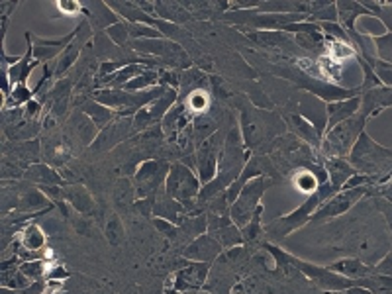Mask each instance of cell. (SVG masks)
I'll return each mask as SVG.
<instances>
[{
	"instance_id": "5bb4252c",
	"label": "cell",
	"mask_w": 392,
	"mask_h": 294,
	"mask_svg": "<svg viewBox=\"0 0 392 294\" xmlns=\"http://www.w3.org/2000/svg\"><path fill=\"white\" fill-rule=\"evenodd\" d=\"M179 98V90L177 88H169L167 93L163 97H159L157 100H154L149 106H145L141 112L136 114L134 118V127L136 132H145L147 127H151L157 122H163V118L171 112V108L175 106Z\"/></svg>"
},
{
	"instance_id": "c3c4849f",
	"label": "cell",
	"mask_w": 392,
	"mask_h": 294,
	"mask_svg": "<svg viewBox=\"0 0 392 294\" xmlns=\"http://www.w3.org/2000/svg\"><path fill=\"white\" fill-rule=\"evenodd\" d=\"M167 294H171V293H167ZM173 294H179V293H175V291H173Z\"/></svg>"
},
{
	"instance_id": "30bf717a",
	"label": "cell",
	"mask_w": 392,
	"mask_h": 294,
	"mask_svg": "<svg viewBox=\"0 0 392 294\" xmlns=\"http://www.w3.org/2000/svg\"><path fill=\"white\" fill-rule=\"evenodd\" d=\"M171 171V165L163 159H147L143 161L134 177V186L138 200L143 198H155L161 186H165L167 175Z\"/></svg>"
},
{
	"instance_id": "7dc6e473",
	"label": "cell",
	"mask_w": 392,
	"mask_h": 294,
	"mask_svg": "<svg viewBox=\"0 0 392 294\" xmlns=\"http://www.w3.org/2000/svg\"><path fill=\"white\" fill-rule=\"evenodd\" d=\"M380 195L384 196V198H387V200L392 204V182L391 184H387L384 188H380Z\"/></svg>"
},
{
	"instance_id": "7402d4cb",
	"label": "cell",
	"mask_w": 392,
	"mask_h": 294,
	"mask_svg": "<svg viewBox=\"0 0 392 294\" xmlns=\"http://www.w3.org/2000/svg\"><path fill=\"white\" fill-rule=\"evenodd\" d=\"M16 212L20 214H40V212L53 210V202L43 195L40 188H29L26 193L18 196V202L14 206Z\"/></svg>"
},
{
	"instance_id": "44dd1931",
	"label": "cell",
	"mask_w": 392,
	"mask_h": 294,
	"mask_svg": "<svg viewBox=\"0 0 392 294\" xmlns=\"http://www.w3.org/2000/svg\"><path fill=\"white\" fill-rule=\"evenodd\" d=\"M361 108V97L347 98V100H337V102H330L326 106V112H328V126L326 132L334 130L337 124L345 122L347 118L355 116Z\"/></svg>"
},
{
	"instance_id": "ba28073f",
	"label": "cell",
	"mask_w": 392,
	"mask_h": 294,
	"mask_svg": "<svg viewBox=\"0 0 392 294\" xmlns=\"http://www.w3.org/2000/svg\"><path fill=\"white\" fill-rule=\"evenodd\" d=\"M127 47L136 53H141V56H151L159 57L165 67H175V69H191V57L188 53L182 49V45L175 40H169V38H163V40H130Z\"/></svg>"
},
{
	"instance_id": "6da1fadb",
	"label": "cell",
	"mask_w": 392,
	"mask_h": 294,
	"mask_svg": "<svg viewBox=\"0 0 392 294\" xmlns=\"http://www.w3.org/2000/svg\"><path fill=\"white\" fill-rule=\"evenodd\" d=\"M247 161H249V154H247V147H245L243 138H241V130L238 126L232 127L224 141V147H222V157L218 163V175L208 184L202 186V191L198 195V204L210 202L214 196L225 193L230 188V184L238 181V177L245 169Z\"/></svg>"
},
{
	"instance_id": "7c38bea8",
	"label": "cell",
	"mask_w": 392,
	"mask_h": 294,
	"mask_svg": "<svg viewBox=\"0 0 392 294\" xmlns=\"http://www.w3.org/2000/svg\"><path fill=\"white\" fill-rule=\"evenodd\" d=\"M367 195V186H357V188H343L341 193H337L334 198H330L328 202H323L318 210L314 212V216L310 218V224H320L326 220H332L336 216H341L343 212H347L361 198Z\"/></svg>"
},
{
	"instance_id": "cb8c5ba5",
	"label": "cell",
	"mask_w": 392,
	"mask_h": 294,
	"mask_svg": "<svg viewBox=\"0 0 392 294\" xmlns=\"http://www.w3.org/2000/svg\"><path fill=\"white\" fill-rule=\"evenodd\" d=\"M63 195H65V202H69L81 216H90L97 208L95 198L90 196V193L84 188L83 184H65Z\"/></svg>"
},
{
	"instance_id": "d6a6232c",
	"label": "cell",
	"mask_w": 392,
	"mask_h": 294,
	"mask_svg": "<svg viewBox=\"0 0 392 294\" xmlns=\"http://www.w3.org/2000/svg\"><path fill=\"white\" fill-rule=\"evenodd\" d=\"M182 104L186 106L188 114H193L195 118L202 116V114L208 112V106H210V95L206 88H198L195 93L182 97Z\"/></svg>"
},
{
	"instance_id": "7bdbcfd3",
	"label": "cell",
	"mask_w": 392,
	"mask_h": 294,
	"mask_svg": "<svg viewBox=\"0 0 392 294\" xmlns=\"http://www.w3.org/2000/svg\"><path fill=\"white\" fill-rule=\"evenodd\" d=\"M106 34H108V38H110L118 47L126 49L127 43H130V24H127V22L122 20V22L114 24V26L106 29Z\"/></svg>"
},
{
	"instance_id": "bcb514c9",
	"label": "cell",
	"mask_w": 392,
	"mask_h": 294,
	"mask_svg": "<svg viewBox=\"0 0 392 294\" xmlns=\"http://www.w3.org/2000/svg\"><path fill=\"white\" fill-rule=\"evenodd\" d=\"M375 73H377V79L380 83H384L389 88H392V65H384V63H373Z\"/></svg>"
},
{
	"instance_id": "4dcf8cb0",
	"label": "cell",
	"mask_w": 392,
	"mask_h": 294,
	"mask_svg": "<svg viewBox=\"0 0 392 294\" xmlns=\"http://www.w3.org/2000/svg\"><path fill=\"white\" fill-rule=\"evenodd\" d=\"M337 16H339V22L341 26L350 29V34L355 32V20L361 18L365 14H371L369 10H365L361 4H355V2H337Z\"/></svg>"
},
{
	"instance_id": "e0dca14e",
	"label": "cell",
	"mask_w": 392,
	"mask_h": 294,
	"mask_svg": "<svg viewBox=\"0 0 392 294\" xmlns=\"http://www.w3.org/2000/svg\"><path fill=\"white\" fill-rule=\"evenodd\" d=\"M284 122H286V127L291 130L294 138H298L300 141L308 143L312 149H316L320 154L322 149V140L323 136L316 130V126L308 122L302 114L298 112H286L284 114Z\"/></svg>"
},
{
	"instance_id": "74e56055",
	"label": "cell",
	"mask_w": 392,
	"mask_h": 294,
	"mask_svg": "<svg viewBox=\"0 0 392 294\" xmlns=\"http://www.w3.org/2000/svg\"><path fill=\"white\" fill-rule=\"evenodd\" d=\"M114 198L120 206H132L136 200H138V195H136V186L130 182V179H120L118 184H116V193H114Z\"/></svg>"
},
{
	"instance_id": "5b68a950",
	"label": "cell",
	"mask_w": 392,
	"mask_h": 294,
	"mask_svg": "<svg viewBox=\"0 0 392 294\" xmlns=\"http://www.w3.org/2000/svg\"><path fill=\"white\" fill-rule=\"evenodd\" d=\"M367 118L369 116L365 112H357L355 116L347 118L345 122L337 124L334 130L326 132L320 154H323L326 159H330V157H343L345 154H351L353 145L357 143L359 136L363 134Z\"/></svg>"
},
{
	"instance_id": "52a82bcc",
	"label": "cell",
	"mask_w": 392,
	"mask_h": 294,
	"mask_svg": "<svg viewBox=\"0 0 392 294\" xmlns=\"http://www.w3.org/2000/svg\"><path fill=\"white\" fill-rule=\"evenodd\" d=\"M273 182H275L273 177L263 175V177L252 179L241 188L236 202L230 206V218H232V222L238 225L239 230L252 222L253 214L261 206V196L265 195L267 191L273 186Z\"/></svg>"
},
{
	"instance_id": "ee69618b",
	"label": "cell",
	"mask_w": 392,
	"mask_h": 294,
	"mask_svg": "<svg viewBox=\"0 0 392 294\" xmlns=\"http://www.w3.org/2000/svg\"><path fill=\"white\" fill-rule=\"evenodd\" d=\"M47 154H49L47 155L49 163H53V165H65V163L69 161L71 149L69 145H67V141H57V143H51V145H49Z\"/></svg>"
},
{
	"instance_id": "9a60e30c",
	"label": "cell",
	"mask_w": 392,
	"mask_h": 294,
	"mask_svg": "<svg viewBox=\"0 0 392 294\" xmlns=\"http://www.w3.org/2000/svg\"><path fill=\"white\" fill-rule=\"evenodd\" d=\"M132 134H136L134 118H116L110 126H106L100 134H98V138L93 141L90 149L100 151V154L110 151V149H114L116 145L124 143Z\"/></svg>"
},
{
	"instance_id": "e575fe53",
	"label": "cell",
	"mask_w": 392,
	"mask_h": 294,
	"mask_svg": "<svg viewBox=\"0 0 392 294\" xmlns=\"http://www.w3.org/2000/svg\"><path fill=\"white\" fill-rule=\"evenodd\" d=\"M212 236L220 241V245H222L224 249H234V247H241V245H245V243H243V236H241V230H239L236 224L225 225V228H222V230L214 232Z\"/></svg>"
},
{
	"instance_id": "d6986e66",
	"label": "cell",
	"mask_w": 392,
	"mask_h": 294,
	"mask_svg": "<svg viewBox=\"0 0 392 294\" xmlns=\"http://www.w3.org/2000/svg\"><path fill=\"white\" fill-rule=\"evenodd\" d=\"M84 6V18L88 20L90 28L95 32H106V29L122 22L118 14L108 6V2H83Z\"/></svg>"
},
{
	"instance_id": "4fadbf2b",
	"label": "cell",
	"mask_w": 392,
	"mask_h": 294,
	"mask_svg": "<svg viewBox=\"0 0 392 294\" xmlns=\"http://www.w3.org/2000/svg\"><path fill=\"white\" fill-rule=\"evenodd\" d=\"M212 263H200V261H188L186 265L179 269L169 277V284H173L175 293H193L200 291L208 279Z\"/></svg>"
},
{
	"instance_id": "d4e9b609",
	"label": "cell",
	"mask_w": 392,
	"mask_h": 294,
	"mask_svg": "<svg viewBox=\"0 0 392 294\" xmlns=\"http://www.w3.org/2000/svg\"><path fill=\"white\" fill-rule=\"evenodd\" d=\"M328 269H330L332 273H337V275H341V277H345V279L350 280L365 279V277H371L373 273H377V269L365 265L359 259H341V261L330 265Z\"/></svg>"
},
{
	"instance_id": "836d02e7",
	"label": "cell",
	"mask_w": 392,
	"mask_h": 294,
	"mask_svg": "<svg viewBox=\"0 0 392 294\" xmlns=\"http://www.w3.org/2000/svg\"><path fill=\"white\" fill-rule=\"evenodd\" d=\"M291 181H293L294 188L304 193V195H314L320 186V182L316 179V175L310 171V169H298L291 175Z\"/></svg>"
},
{
	"instance_id": "603a6c76",
	"label": "cell",
	"mask_w": 392,
	"mask_h": 294,
	"mask_svg": "<svg viewBox=\"0 0 392 294\" xmlns=\"http://www.w3.org/2000/svg\"><path fill=\"white\" fill-rule=\"evenodd\" d=\"M24 179L32 184H38V188L40 186H65L63 175H59L57 169L47 163H32L24 173Z\"/></svg>"
},
{
	"instance_id": "ffe728a7",
	"label": "cell",
	"mask_w": 392,
	"mask_h": 294,
	"mask_svg": "<svg viewBox=\"0 0 392 294\" xmlns=\"http://www.w3.org/2000/svg\"><path fill=\"white\" fill-rule=\"evenodd\" d=\"M186 208L182 206L181 202L173 200L171 196L163 191H159L157 196H155V204H154V216L155 218H161V220H167L171 224L179 225L182 222V218L186 216Z\"/></svg>"
},
{
	"instance_id": "277c9868",
	"label": "cell",
	"mask_w": 392,
	"mask_h": 294,
	"mask_svg": "<svg viewBox=\"0 0 392 294\" xmlns=\"http://www.w3.org/2000/svg\"><path fill=\"white\" fill-rule=\"evenodd\" d=\"M277 116L265 114L255 108L241 110V138L247 151H257L267 143V140H277V134L284 132V122L275 120Z\"/></svg>"
},
{
	"instance_id": "83f0119b",
	"label": "cell",
	"mask_w": 392,
	"mask_h": 294,
	"mask_svg": "<svg viewBox=\"0 0 392 294\" xmlns=\"http://www.w3.org/2000/svg\"><path fill=\"white\" fill-rule=\"evenodd\" d=\"M208 230V218H206V214L200 210H193L188 212L184 218H182V222L179 224V232H182L188 241L193 239L195 241L196 238H200V236H204V232Z\"/></svg>"
},
{
	"instance_id": "9c48e42d",
	"label": "cell",
	"mask_w": 392,
	"mask_h": 294,
	"mask_svg": "<svg viewBox=\"0 0 392 294\" xmlns=\"http://www.w3.org/2000/svg\"><path fill=\"white\" fill-rule=\"evenodd\" d=\"M391 159L392 149H387V147L375 143L365 132L359 136V140L353 145V149H351L350 154V163L361 175L377 173L378 167H382Z\"/></svg>"
},
{
	"instance_id": "f546056e",
	"label": "cell",
	"mask_w": 392,
	"mask_h": 294,
	"mask_svg": "<svg viewBox=\"0 0 392 294\" xmlns=\"http://www.w3.org/2000/svg\"><path fill=\"white\" fill-rule=\"evenodd\" d=\"M18 241H20L22 247H26L29 252L38 253L45 247L47 238H45V232L42 230V225L36 224V222H29V224L24 225V230H22V234H20Z\"/></svg>"
},
{
	"instance_id": "8992f818",
	"label": "cell",
	"mask_w": 392,
	"mask_h": 294,
	"mask_svg": "<svg viewBox=\"0 0 392 294\" xmlns=\"http://www.w3.org/2000/svg\"><path fill=\"white\" fill-rule=\"evenodd\" d=\"M202 191V182L195 171L186 167L184 163H173L165 181V193L173 200L181 202L188 212L195 210L198 204V195Z\"/></svg>"
},
{
	"instance_id": "4316f807",
	"label": "cell",
	"mask_w": 392,
	"mask_h": 294,
	"mask_svg": "<svg viewBox=\"0 0 392 294\" xmlns=\"http://www.w3.org/2000/svg\"><path fill=\"white\" fill-rule=\"evenodd\" d=\"M83 112L88 116V120H93V124L97 126L98 134L106 126H110L114 120L118 118V114L114 112V110L102 106V104H98L97 100H93V98L83 102Z\"/></svg>"
},
{
	"instance_id": "1f68e13d",
	"label": "cell",
	"mask_w": 392,
	"mask_h": 294,
	"mask_svg": "<svg viewBox=\"0 0 392 294\" xmlns=\"http://www.w3.org/2000/svg\"><path fill=\"white\" fill-rule=\"evenodd\" d=\"M69 93H71V81H59V83L51 88L49 95H45V100L49 98L51 100V108L49 112L61 116V114L67 110V102H69Z\"/></svg>"
},
{
	"instance_id": "f1b7e54d",
	"label": "cell",
	"mask_w": 392,
	"mask_h": 294,
	"mask_svg": "<svg viewBox=\"0 0 392 294\" xmlns=\"http://www.w3.org/2000/svg\"><path fill=\"white\" fill-rule=\"evenodd\" d=\"M243 34L261 47H280L286 43H296V36L286 32H243Z\"/></svg>"
},
{
	"instance_id": "8fae6325",
	"label": "cell",
	"mask_w": 392,
	"mask_h": 294,
	"mask_svg": "<svg viewBox=\"0 0 392 294\" xmlns=\"http://www.w3.org/2000/svg\"><path fill=\"white\" fill-rule=\"evenodd\" d=\"M220 157H222V149H220V132L212 134L208 140H204L198 145V151L195 155V165H196V175L198 179L204 184L218 175V163H220Z\"/></svg>"
},
{
	"instance_id": "7a4b0ae2",
	"label": "cell",
	"mask_w": 392,
	"mask_h": 294,
	"mask_svg": "<svg viewBox=\"0 0 392 294\" xmlns=\"http://www.w3.org/2000/svg\"><path fill=\"white\" fill-rule=\"evenodd\" d=\"M337 193H341V188L332 184V182H323L318 186V191L314 195H310L296 210H293L291 214L282 216V218H277L273 222L263 225L265 234H269L271 238L275 239H284L286 236H291L293 232H296L298 228L306 225L310 222V218L314 216V212L318 210L322 206L323 202H328L330 198H334Z\"/></svg>"
},
{
	"instance_id": "8d00e7d4",
	"label": "cell",
	"mask_w": 392,
	"mask_h": 294,
	"mask_svg": "<svg viewBox=\"0 0 392 294\" xmlns=\"http://www.w3.org/2000/svg\"><path fill=\"white\" fill-rule=\"evenodd\" d=\"M328 53L332 59H336L339 63L347 61V59H353L357 57V49L353 47V42H343V40H334V38H328Z\"/></svg>"
},
{
	"instance_id": "d590c367",
	"label": "cell",
	"mask_w": 392,
	"mask_h": 294,
	"mask_svg": "<svg viewBox=\"0 0 392 294\" xmlns=\"http://www.w3.org/2000/svg\"><path fill=\"white\" fill-rule=\"evenodd\" d=\"M204 84H206L204 73L200 69H196V67H191V69H186L181 75V86H179V90H182V97H186V95L195 93L198 88H204Z\"/></svg>"
},
{
	"instance_id": "3957f363",
	"label": "cell",
	"mask_w": 392,
	"mask_h": 294,
	"mask_svg": "<svg viewBox=\"0 0 392 294\" xmlns=\"http://www.w3.org/2000/svg\"><path fill=\"white\" fill-rule=\"evenodd\" d=\"M169 88L171 86L167 84H159L141 93H130V90H118V88H97L93 100L114 110L118 114V118H136V114L141 112L159 97H163Z\"/></svg>"
},
{
	"instance_id": "484cf974",
	"label": "cell",
	"mask_w": 392,
	"mask_h": 294,
	"mask_svg": "<svg viewBox=\"0 0 392 294\" xmlns=\"http://www.w3.org/2000/svg\"><path fill=\"white\" fill-rule=\"evenodd\" d=\"M323 167L328 171V177H330V182L336 184V186H345V182L350 181L351 177L357 173L350 161H345L343 157H330L323 161Z\"/></svg>"
},
{
	"instance_id": "ac0fdd59",
	"label": "cell",
	"mask_w": 392,
	"mask_h": 294,
	"mask_svg": "<svg viewBox=\"0 0 392 294\" xmlns=\"http://www.w3.org/2000/svg\"><path fill=\"white\" fill-rule=\"evenodd\" d=\"M224 252V247L220 245V241L214 238L212 234H204L200 238H196L195 241H191L184 252L182 257L188 259V261H200V263H212L216 257H220Z\"/></svg>"
},
{
	"instance_id": "f6af8a7d",
	"label": "cell",
	"mask_w": 392,
	"mask_h": 294,
	"mask_svg": "<svg viewBox=\"0 0 392 294\" xmlns=\"http://www.w3.org/2000/svg\"><path fill=\"white\" fill-rule=\"evenodd\" d=\"M56 6L63 12V14L67 16H79V14H84V6L83 2H75V0H59L56 2Z\"/></svg>"
},
{
	"instance_id": "b9f144b4",
	"label": "cell",
	"mask_w": 392,
	"mask_h": 294,
	"mask_svg": "<svg viewBox=\"0 0 392 294\" xmlns=\"http://www.w3.org/2000/svg\"><path fill=\"white\" fill-rule=\"evenodd\" d=\"M126 238V232H124V224L122 220L118 218V214H110L108 222H106V239L112 243V245H122Z\"/></svg>"
},
{
	"instance_id": "f35d334b",
	"label": "cell",
	"mask_w": 392,
	"mask_h": 294,
	"mask_svg": "<svg viewBox=\"0 0 392 294\" xmlns=\"http://www.w3.org/2000/svg\"><path fill=\"white\" fill-rule=\"evenodd\" d=\"M357 29L367 34V36H373V38L377 40V36H382V34L387 32V26H384L380 20H377V16L371 12V14L361 16V18L357 20Z\"/></svg>"
},
{
	"instance_id": "ab89813d",
	"label": "cell",
	"mask_w": 392,
	"mask_h": 294,
	"mask_svg": "<svg viewBox=\"0 0 392 294\" xmlns=\"http://www.w3.org/2000/svg\"><path fill=\"white\" fill-rule=\"evenodd\" d=\"M263 204L257 208V212L253 214L252 222L245 225V228H241V236H243V243H253L255 239L259 238L265 230H263V225H261V216H263Z\"/></svg>"
},
{
	"instance_id": "60d3db41",
	"label": "cell",
	"mask_w": 392,
	"mask_h": 294,
	"mask_svg": "<svg viewBox=\"0 0 392 294\" xmlns=\"http://www.w3.org/2000/svg\"><path fill=\"white\" fill-rule=\"evenodd\" d=\"M34 97V88H29L28 83L16 84L10 93V97L4 98V108H10V106H20V104H28L29 100Z\"/></svg>"
},
{
	"instance_id": "2e32d148",
	"label": "cell",
	"mask_w": 392,
	"mask_h": 294,
	"mask_svg": "<svg viewBox=\"0 0 392 294\" xmlns=\"http://www.w3.org/2000/svg\"><path fill=\"white\" fill-rule=\"evenodd\" d=\"M90 38H95V29L90 28L88 20L83 18V20L79 22V28H77V36H75V40L67 45V49H65V51L61 53V57L57 59L56 77H61V75H63V73L69 69L71 65L79 59L81 51H83L84 43H88Z\"/></svg>"
}]
</instances>
